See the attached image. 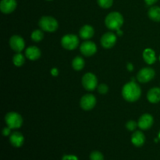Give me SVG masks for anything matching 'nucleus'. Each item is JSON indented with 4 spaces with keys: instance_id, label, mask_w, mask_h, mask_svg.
Here are the masks:
<instances>
[{
    "instance_id": "obj_4",
    "label": "nucleus",
    "mask_w": 160,
    "mask_h": 160,
    "mask_svg": "<svg viewBox=\"0 0 160 160\" xmlns=\"http://www.w3.org/2000/svg\"><path fill=\"white\" fill-rule=\"evenodd\" d=\"M5 121L11 129L20 128L23 124V118L19 113L15 112H9L5 117Z\"/></svg>"
},
{
    "instance_id": "obj_29",
    "label": "nucleus",
    "mask_w": 160,
    "mask_h": 160,
    "mask_svg": "<svg viewBox=\"0 0 160 160\" xmlns=\"http://www.w3.org/2000/svg\"><path fill=\"white\" fill-rule=\"evenodd\" d=\"M2 134L4 136H9L11 134V128H5L2 131Z\"/></svg>"
},
{
    "instance_id": "obj_34",
    "label": "nucleus",
    "mask_w": 160,
    "mask_h": 160,
    "mask_svg": "<svg viewBox=\"0 0 160 160\" xmlns=\"http://www.w3.org/2000/svg\"><path fill=\"white\" fill-rule=\"evenodd\" d=\"M159 138L160 139V131H159Z\"/></svg>"
},
{
    "instance_id": "obj_16",
    "label": "nucleus",
    "mask_w": 160,
    "mask_h": 160,
    "mask_svg": "<svg viewBox=\"0 0 160 160\" xmlns=\"http://www.w3.org/2000/svg\"><path fill=\"white\" fill-rule=\"evenodd\" d=\"M145 137L143 133L140 131H137L131 136V142L136 147H142L145 144Z\"/></svg>"
},
{
    "instance_id": "obj_11",
    "label": "nucleus",
    "mask_w": 160,
    "mask_h": 160,
    "mask_svg": "<svg viewBox=\"0 0 160 160\" xmlns=\"http://www.w3.org/2000/svg\"><path fill=\"white\" fill-rule=\"evenodd\" d=\"M80 50L84 56H92L95 55L97 52V46L93 42L87 41L81 44V45L80 46Z\"/></svg>"
},
{
    "instance_id": "obj_12",
    "label": "nucleus",
    "mask_w": 160,
    "mask_h": 160,
    "mask_svg": "<svg viewBox=\"0 0 160 160\" xmlns=\"http://www.w3.org/2000/svg\"><path fill=\"white\" fill-rule=\"evenodd\" d=\"M153 123H154V119H153L152 116L148 113H145L139 118L138 124L139 128L144 130V131H146L152 126Z\"/></svg>"
},
{
    "instance_id": "obj_19",
    "label": "nucleus",
    "mask_w": 160,
    "mask_h": 160,
    "mask_svg": "<svg viewBox=\"0 0 160 160\" xmlns=\"http://www.w3.org/2000/svg\"><path fill=\"white\" fill-rule=\"evenodd\" d=\"M143 59L145 62L149 65L155 63L156 61V56L154 50H152V48H146L143 52Z\"/></svg>"
},
{
    "instance_id": "obj_20",
    "label": "nucleus",
    "mask_w": 160,
    "mask_h": 160,
    "mask_svg": "<svg viewBox=\"0 0 160 160\" xmlns=\"http://www.w3.org/2000/svg\"><path fill=\"white\" fill-rule=\"evenodd\" d=\"M148 16L152 20L160 22V7L159 6H152L148 11Z\"/></svg>"
},
{
    "instance_id": "obj_6",
    "label": "nucleus",
    "mask_w": 160,
    "mask_h": 160,
    "mask_svg": "<svg viewBox=\"0 0 160 160\" xmlns=\"http://www.w3.org/2000/svg\"><path fill=\"white\" fill-rule=\"evenodd\" d=\"M82 85L87 91H93L98 87V80L92 73H87L82 78Z\"/></svg>"
},
{
    "instance_id": "obj_24",
    "label": "nucleus",
    "mask_w": 160,
    "mask_h": 160,
    "mask_svg": "<svg viewBox=\"0 0 160 160\" xmlns=\"http://www.w3.org/2000/svg\"><path fill=\"white\" fill-rule=\"evenodd\" d=\"M98 4L100 7L103 9H109L112 6L113 0H97Z\"/></svg>"
},
{
    "instance_id": "obj_17",
    "label": "nucleus",
    "mask_w": 160,
    "mask_h": 160,
    "mask_svg": "<svg viewBox=\"0 0 160 160\" xmlns=\"http://www.w3.org/2000/svg\"><path fill=\"white\" fill-rule=\"evenodd\" d=\"M95 34V30L93 27L90 25H84L80 29L79 34L80 37L83 39H90L92 38Z\"/></svg>"
},
{
    "instance_id": "obj_9",
    "label": "nucleus",
    "mask_w": 160,
    "mask_h": 160,
    "mask_svg": "<svg viewBox=\"0 0 160 160\" xmlns=\"http://www.w3.org/2000/svg\"><path fill=\"white\" fill-rule=\"evenodd\" d=\"M117 38L112 32H106L101 38V44L103 48H111L115 45Z\"/></svg>"
},
{
    "instance_id": "obj_28",
    "label": "nucleus",
    "mask_w": 160,
    "mask_h": 160,
    "mask_svg": "<svg viewBox=\"0 0 160 160\" xmlns=\"http://www.w3.org/2000/svg\"><path fill=\"white\" fill-rule=\"evenodd\" d=\"M62 160H78V158L74 155H65L62 156Z\"/></svg>"
},
{
    "instance_id": "obj_1",
    "label": "nucleus",
    "mask_w": 160,
    "mask_h": 160,
    "mask_svg": "<svg viewBox=\"0 0 160 160\" xmlns=\"http://www.w3.org/2000/svg\"><path fill=\"white\" fill-rule=\"evenodd\" d=\"M122 95L126 101L133 102L140 98L142 95V89L138 84L132 81L123 85Z\"/></svg>"
},
{
    "instance_id": "obj_8",
    "label": "nucleus",
    "mask_w": 160,
    "mask_h": 160,
    "mask_svg": "<svg viewBox=\"0 0 160 160\" xmlns=\"http://www.w3.org/2000/svg\"><path fill=\"white\" fill-rule=\"evenodd\" d=\"M96 105V98L92 94H87L81 98L80 106L84 110L88 111L93 109Z\"/></svg>"
},
{
    "instance_id": "obj_21",
    "label": "nucleus",
    "mask_w": 160,
    "mask_h": 160,
    "mask_svg": "<svg viewBox=\"0 0 160 160\" xmlns=\"http://www.w3.org/2000/svg\"><path fill=\"white\" fill-rule=\"evenodd\" d=\"M85 62H84V59L81 56H77L72 61V67H73V70H81L84 67Z\"/></svg>"
},
{
    "instance_id": "obj_36",
    "label": "nucleus",
    "mask_w": 160,
    "mask_h": 160,
    "mask_svg": "<svg viewBox=\"0 0 160 160\" xmlns=\"http://www.w3.org/2000/svg\"><path fill=\"white\" fill-rule=\"evenodd\" d=\"M159 59H160V57H159Z\"/></svg>"
},
{
    "instance_id": "obj_2",
    "label": "nucleus",
    "mask_w": 160,
    "mask_h": 160,
    "mask_svg": "<svg viewBox=\"0 0 160 160\" xmlns=\"http://www.w3.org/2000/svg\"><path fill=\"white\" fill-rule=\"evenodd\" d=\"M123 23V17L118 12H112L106 16L105 19V24L109 30L120 29Z\"/></svg>"
},
{
    "instance_id": "obj_15",
    "label": "nucleus",
    "mask_w": 160,
    "mask_h": 160,
    "mask_svg": "<svg viewBox=\"0 0 160 160\" xmlns=\"http://www.w3.org/2000/svg\"><path fill=\"white\" fill-rule=\"evenodd\" d=\"M41 51L37 46H30L25 51V56L30 60H37L41 56Z\"/></svg>"
},
{
    "instance_id": "obj_35",
    "label": "nucleus",
    "mask_w": 160,
    "mask_h": 160,
    "mask_svg": "<svg viewBox=\"0 0 160 160\" xmlns=\"http://www.w3.org/2000/svg\"><path fill=\"white\" fill-rule=\"evenodd\" d=\"M47 1H52V0H47Z\"/></svg>"
},
{
    "instance_id": "obj_10",
    "label": "nucleus",
    "mask_w": 160,
    "mask_h": 160,
    "mask_svg": "<svg viewBox=\"0 0 160 160\" xmlns=\"http://www.w3.org/2000/svg\"><path fill=\"white\" fill-rule=\"evenodd\" d=\"M9 45L13 51L17 52H20L23 50L25 47V42L23 38L19 35H13L10 38Z\"/></svg>"
},
{
    "instance_id": "obj_13",
    "label": "nucleus",
    "mask_w": 160,
    "mask_h": 160,
    "mask_svg": "<svg viewBox=\"0 0 160 160\" xmlns=\"http://www.w3.org/2000/svg\"><path fill=\"white\" fill-rule=\"evenodd\" d=\"M17 6L16 0H2L0 2V9L3 13L9 14L15 10Z\"/></svg>"
},
{
    "instance_id": "obj_7",
    "label": "nucleus",
    "mask_w": 160,
    "mask_h": 160,
    "mask_svg": "<svg viewBox=\"0 0 160 160\" xmlns=\"http://www.w3.org/2000/svg\"><path fill=\"white\" fill-rule=\"evenodd\" d=\"M156 75V72L152 68L145 67L142 69L138 73V81L141 83H147L152 81Z\"/></svg>"
},
{
    "instance_id": "obj_30",
    "label": "nucleus",
    "mask_w": 160,
    "mask_h": 160,
    "mask_svg": "<svg viewBox=\"0 0 160 160\" xmlns=\"http://www.w3.org/2000/svg\"><path fill=\"white\" fill-rule=\"evenodd\" d=\"M51 73H52V76L56 77L58 74H59V70H58L57 69L55 68V67H54V68H52L51 70Z\"/></svg>"
},
{
    "instance_id": "obj_27",
    "label": "nucleus",
    "mask_w": 160,
    "mask_h": 160,
    "mask_svg": "<svg viewBox=\"0 0 160 160\" xmlns=\"http://www.w3.org/2000/svg\"><path fill=\"white\" fill-rule=\"evenodd\" d=\"M98 91L100 94L104 95V94H106L108 92V91H109V88H108V86L106 85V84H101L98 86Z\"/></svg>"
},
{
    "instance_id": "obj_3",
    "label": "nucleus",
    "mask_w": 160,
    "mask_h": 160,
    "mask_svg": "<svg viewBox=\"0 0 160 160\" xmlns=\"http://www.w3.org/2000/svg\"><path fill=\"white\" fill-rule=\"evenodd\" d=\"M39 27L41 29L47 32H54L58 28V21L52 17L44 16L39 20Z\"/></svg>"
},
{
    "instance_id": "obj_32",
    "label": "nucleus",
    "mask_w": 160,
    "mask_h": 160,
    "mask_svg": "<svg viewBox=\"0 0 160 160\" xmlns=\"http://www.w3.org/2000/svg\"><path fill=\"white\" fill-rule=\"evenodd\" d=\"M128 70H129V71H132V70H134V67H133V64H131V63H128Z\"/></svg>"
},
{
    "instance_id": "obj_5",
    "label": "nucleus",
    "mask_w": 160,
    "mask_h": 160,
    "mask_svg": "<svg viewBox=\"0 0 160 160\" xmlns=\"http://www.w3.org/2000/svg\"><path fill=\"white\" fill-rule=\"evenodd\" d=\"M61 45L65 49L73 50L79 45V38L75 34H66L61 39Z\"/></svg>"
},
{
    "instance_id": "obj_26",
    "label": "nucleus",
    "mask_w": 160,
    "mask_h": 160,
    "mask_svg": "<svg viewBox=\"0 0 160 160\" xmlns=\"http://www.w3.org/2000/svg\"><path fill=\"white\" fill-rule=\"evenodd\" d=\"M138 126V124L137 122H135L134 120H130V121H128L126 124L127 129L130 131H134V130L137 128Z\"/></svg>"
},
{
    "instance_id": "obj_23",
    "label": "nucleus",
    "mask_w": 160,
    "mask_h": 160,
    "mask_svg": "<svg viewBox=\"0 0 160 160\" xmlns=\"http://www.w3.org/2000/svg\"><path fill=\"white\" fill-rule=\"evenodd\" d=\"M31 39L35 42H39L44 38V33L42 30H34L31 33Z\"/></svg>"
},
{
    "instance_id": "obj_18",
    "label": "nucleus",
    "mask_w": 160,
    "mask_h": 160,
    "mask_svg": "<svg viewBox=\"0 0 160 160\" xmlns=\"http://www.w3.org/2000/svg\"><path fill=\"white\" fill-rule=\"evenodd\" d=\"M147 98L151 103H158L160 102V88H153L148 92Z\"/></svg>"
},
{
    "instance_id": "obj_33",
    "label": "nucleus",
    "mask_w": 160,
    "mask_h": 160,
    "mask_svg": "<svg viewBox=\"0 0 160 160\" xmlns=\"http://www.w3.org/2000/svg\"><path fill=\"white\" fill-rule=\"evenodd\" d=\"M117 34H119V36H121L122 34H123V32H122V31L119 29V30H117Z\"/></svg>"
},
{
    "instance_id": "obj_14",
    "label": "nucleus",
    "mask_w": 160,
    "mask_h": 160,
    "mask_svg": "<svg viewBox=\"0 0 160 160\" xmlns=\"http://www.w3.org/2000/svg\"><path fill=\"white\" fill-rule=\"evenodd\" d=\"M9 142H10L11 145L13 147L20 148V147H21L22 145H23V142H24V137H23V135L20 132L15 131V132H12V134H10Z\"/></svg>"
},
{
    "instance_id": "obj_31",
    "label": "nucleus",
    "mask_w": 160,
    "mask_h": 160,
    "mask_svg": "<svg viewBox=\"0 0 160 160\" xmlns=\"http://www.w3.org/2000/svg\"><path fill=\"white\" fill-rule=\"evenodd\" d=\"M157 1L158 0H145V3H146L148 6H152V5H154Z\"/></svg>"
},
{
    "instance_id": "obj_22",
    "label": "nucleus",
    "mask_w": 160,
    "mask_h": 160,
    "mask_svg": "<svg viewBox=\"0 0 160 160\" xmlns=\"http://www.w3.org/2000/svg\"><path fill=\"white\" fill-rule=\"evenodd\" d=\"M12 62L16 67H21L25 62V57L21 53L18 52L12 57Z\"/></svg>"
},
{
    "instance_id": "obj_25",
    "label": "nucleus",
    "mask_w": 160,
    "mask_h": 160,
    "mask_svg": "<svg viewBox=\"0 0 160 160\" xmlns=\"http://www.w3.org/2000/svg\"><path fill=\"white\" fill-rule=\"evenodd\" d=\"M90 160H104V156L100 152L93 151L90 154Z\"/></svg>"
}]
</instances>
